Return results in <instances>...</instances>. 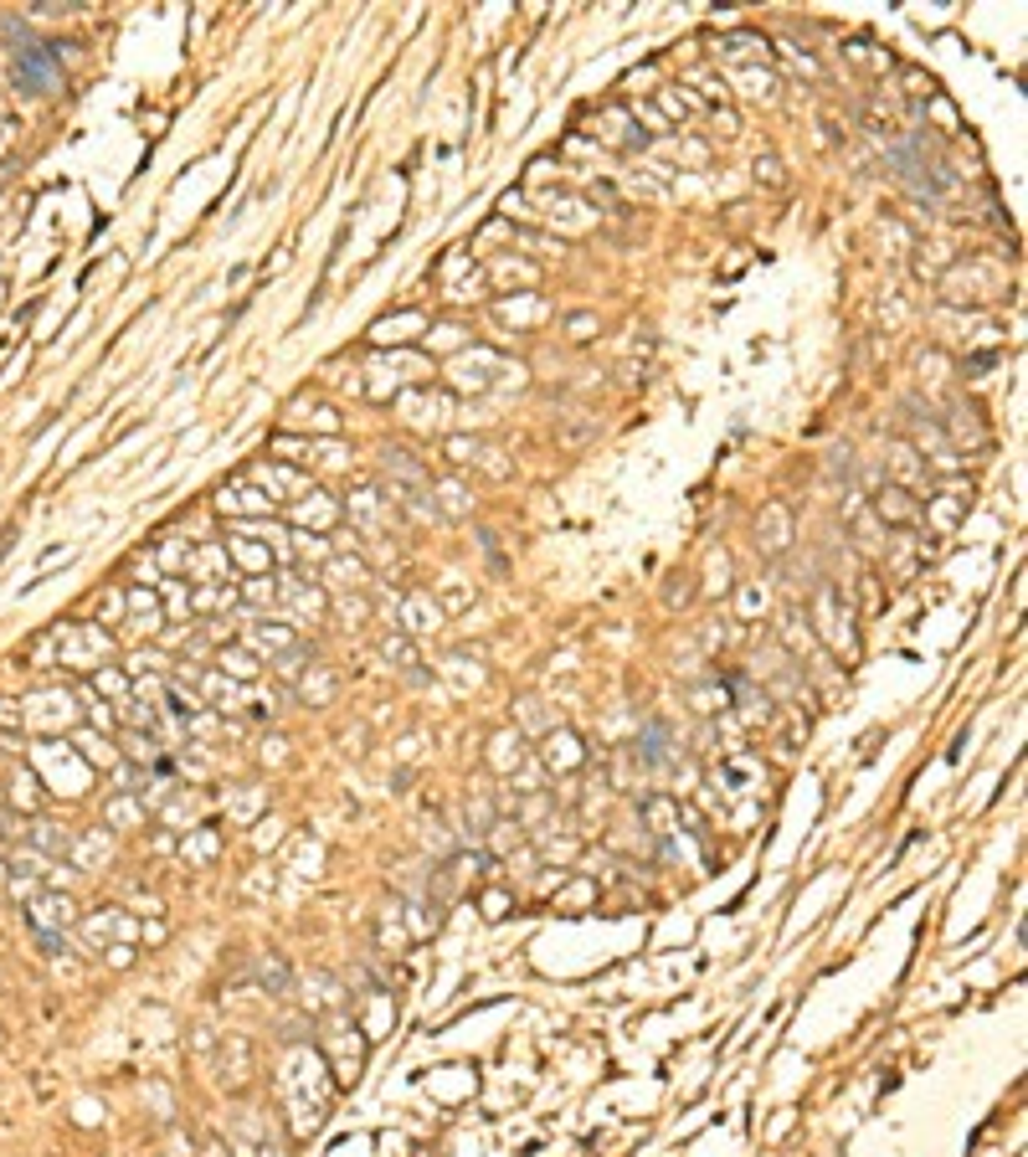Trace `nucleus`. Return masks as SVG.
<instances>
[{
	"label": "nucleus",
	"instance_id": "5",
	"mask_svg": "<svg viewBox=\"0 0 1028 1157\" xmlns=\"http://www.w3.org/2000/svg\"><path fill=\"white\" fill-rule=\"evenodd\" d=\"M571 329H576V340H586V329H591V315H576V319H571Z\"/></svg>",
	"mask_w": 1028,
	"mask_h": 1157
},
{
	"label": "nucleus",
	"instance_id": "1",
	"mask_svg": "<svg viewBox=\"0 0 1028 1157\" xmlns=\"http://www.w3.org/2000/svg\"><path fill=\"white\" fill-rule=\"evenodd\" d=\"M5 36H11V57H15V88H26V93H57L62 88V62L57 52L46 42H36V36H15L11 26H5Z\"/></svg>",
	"mask_w": 1028,
	"mask_h": 1157
},
{
	"label": "nucleus",
	"instance_id": "2",
	"mask_svg": "<svg viewBox=\"0 0 1028 1157\" xmlns=\"http://www.w3.org/2000/svg\"><path fill=\"white\" fill-rule=\"evenodd\" d=\"M31 921L36 926H67L72 921V900L67 895H42V900H31Z\"/></svg>",
	"mask_w": 1028,
	"mask_h": 1157
},
{
	"label": "nucleus",
	"instance_id": "4",
	"mask_svg": "<svg viewBox=\"0 0 1028 1157\" xmlns=\"http://www.w3.org/2000/svg\"><path fill=\"white\" fill-rule=\"evenodd\" d=\"M761 175H766V186H786L782 165H776V160H771V155H766V160H756V181H761Z\"/></svg>",
	"mask_w": 1028,
	"mask_h": 1157
},
{
	"label": "nucleus",
	"instance_id": "3",
	"mask_svg": "<svg viewBox=\"0 0 1028 1157\" xmlns=\"http://www.w3.org/2000/svg\"><path fill=\"white\" fill-rule=\"evenodd\" d=\"M879 514H889V520H900V525H915V520H920V504H910L905 489H885V494H879Z\"/></svg>",
	"mask_w": 1028,
	"mask_h": 1157
}]
</instances>
